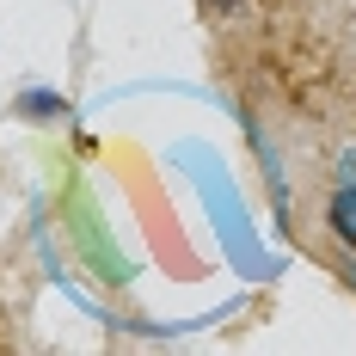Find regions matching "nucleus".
<instances>
[{"instance_id":"f257e3e1","label":"nucleus","mask_w":356,"mask_h":356,"mask_svg":"<svg viewBox=\"0 0 356 356\" xmlns=\"http://www.w3.org/2000/svg\"><path fill=\"white\" fill-rule=\"evenodd\" d=\"M332 227H338V240H344V246H356V184L332 197Z\"/></svg>"}]
</instances>
